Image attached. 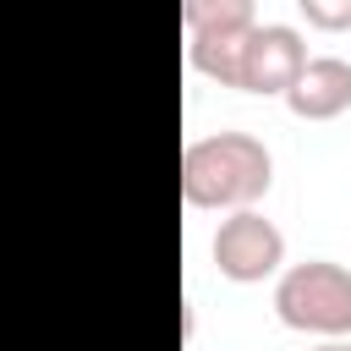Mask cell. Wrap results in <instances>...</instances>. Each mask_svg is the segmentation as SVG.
Masks as SVG:
<instances>
[{"mask_svg":"<svg viewBox=\"0 0 351 351\" xmlns=\"http://www.w3.org/2000/svg\"><path fill=\"white\" fill-rule=\"evenodd\" d=\"M274 186V154L252 132H208L181 148V197L192 208H252Z\"/></svg>","mask_w":351,"mask_h":351,"instance_id":"6da1fadb","label":"cell"},{"mask_svg":"<svg viewBox=\"0 0 351 351\" xmlns=\"http://www.w3.org/2000/svg\"><path fill=\"white\" fill-rule=\"evenodd\" d=\"M274 313L296 335L340 340L351 335V269L335 258H307L274 274Z\"/></svg>","mask_w":351,"mask_h":351,"instance_id":"7a4b0ae2","label":"cell"},{"mask_svg":"<svg viewBox=\"0 0 351 351\" xmlns=\"http://www.w3.org/2000/svg\"><path fill=\"white\" fill-rule=\"evenodd\" d=\"M214 269L236 285H258L285 269V230L258 208H230L214 230Z\"/></svg>","mask_w":351,"mask_h":351,"instance_id":"3957f363","label":"cell"},{"mask_svg":"<svg viewBox=\"0 0 351 351\" xmlns=\"http://www.w3.org/2000/svg\"><path fill=\"white\" fill-rule=\"evenodd\" d=\"M302 66H307V38L291 22H258L247 33V55H241V93L285 99V88L296 82Z\"/></svg>","mask_w":351,"mask_h":351,"instance_id":"277c9868","label":"cell"},{"mask_svg":"<svg viewBox=\"0 0 351 351\" xmlns=\"http://www.w3.org/2000/svg\"><path fill=\"white\" fill-rule=\"evenodd\" d=\"M285 110L296 121H335L351 110V60L346 55H307L296 82L285 88Z\"/></svg>","mask_w":351,"mask_h":351,"instance_id":"5b68a950","label":"cell"},{"mask_svg":"<svg viewBox=\"0 0 351 351\" xmlns=\"http://www.w3.org/2000/svg\"><path fill=\"white\" fill-rule=\"evenodd\" d=\"M247 27H208V33H186V66L219 88H241V55H247Z\"/></svg>","mask_w":351,"mask_h":351,"instance_id":"8992f818","label":"cell"},{"mask_svg":"<svg viewBox=\"0 0 351 351\" xmlns=\"http://www.w3.org/2000/svg\"><path fill=\"white\" fill-rule=\"evenodd\" d=\"M258 22V0H181V27L208 33V27H247Z\"/></svg>","mask_w":351,"mask_h":351,"instance_id":"52a82bcc","label":"cell"},{"mask_svg":"<svg viewBox=\"0 0 351 351\" xmlns=\"http://www.w3.org/2000/svg\"><path fill=\"white\" fill-rule=\"evenodd\" d=\"M296 11L318 33H346L351 27V0H296Z\"/></svg>","mask_w":351,"mask_h":351,"instance_id":"ba28073f","label":"cell"},{"mask_svg":"<svg viewBox=\"0 0 351 351\" xmlns=\"http://www.w3.org/2000/svg\"><path fill=\"white\" fill-rule=\"evenodd\" d=\"M313 351H351V335H340V340H318Z\"/></svg>","mask_w":351,"mask_h":351,"instance_id":"9c48e42d","label":"cell"}]
</instances>
